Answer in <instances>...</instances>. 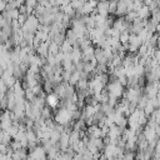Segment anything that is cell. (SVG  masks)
I'll list each match as a JSON object with an SVG mask.
<instances>
[{
  "mask_svg": "<svg viewBox=\"0 0 160 160\" xmlns=\"http://www.w3.org/2000/svg\"><path fill=\"white\" fill-rule=\"evenodd\" d=\"M39 25H40L39 19L34 14H30V15H28L25 23L20 26V29H22L23 33H33V34H35V31L38 30Z\"/></svg>",
  "mask_w": 160,
  "mask_h": 160,
  "instance_id": "obj_1",
  "label": "cell"
},
{
  "mask_svg": "<svg viewBox=\"0 0 160 160\" xmlns=\"http://www.w3.org/2000/svg\"><path fill=\"white\" fill-rule=\"evenodd\" d=\"M108 6H109V0H99L98 2V5L95 8V11L100 15H109V10H108Z\"/></svg>",
  "mask_w": 160,
  "mask_h": 160,
  "instance_id": "obj_2",
  "label": "cell"
},
{
  "mask_svg": "<svg viewBox=\"0 0 160 160\" xmlns=\"http://www.w3.org/2000/svg\"><path fill=\"white\" fill-rule=\"evenodd\" d=\"M128 13V4L124 0H118L116 2V11L115 15H118L119 18H124Z\"/></svg>",
  "mask_w": 160,
  "mask_h": 160,
  "instance_id": "obj_3",
  "label": "cell"
},
{
  "mask_svg": "<svg viewBox=\"0 0 160 160\" xmlns=\"http://www.w3.org/2000/svg\"><path fill=\"white\" fill-rule=\"evenodd\" d=\"M136 15H138V18H139L140 20H148V19L150 18V10H149L148 6L143 5L142 8H139V9L136 10Z\"/></svg>",
  "mask_w": 160,
  "mask_h": 160,
  "instance_id": "obj_4",
  "label": "cell"
},
{
  "mask_svg": "<svg viewBox=\"0 0 160 160\" xmlns=\"http://www.w3.org/2000/svg\"><path fill=\"white\" fill-rule=\"evenodd\" d=\"M108 10H109V15L115 14V11H116V2H115V0H109Z\"/></svg>",
  "mask_w": 160,
  "mask_h": 160,
  "instance_id": "obj_5",
  "label": "cell"
},
{
  "mask_svg": "<svg viewBox=\"0 0 160 160\" xmlns=\"http://www.w3.org/2000/svg\"><path fill=\"white\" fill-rule=\"evenodd\" d=\"M26 18H28V14H23V13H20V14H19V16L16 18V22H18V24H19L20 26H22V25L25 23Z\"/></svg>",
  "mask_w": 160,
  "mask_h": 160,
  "instance_id": "obj_6",
  "label": "cell"
},
{
  "mask_svg": "<svg viewBox=\"0 0 160 160\" xmlns=\"http://www.w3.org/2000/svg\"><path fill=\"white\" fill-rule=\"evenodd\" d=\"M6 5H8V2H5V0H0V14L6 10Z\"/></svg>",
  "mask_w": 160,
  "mask_h": 160,
  "instance_id": "obj_7",
  "label": "cell"
},
{
  "mask_svg": "<svg viewBox=\"0 0 160 160\" xmlns=\"http://www.w3.org/2000/svg\"><path fill=\"white\" fill-rule=\"evenodd\" d=\"M6 24V20H5V18H4V15L3 14H0V26H4Z\"/></svg>",
  "mask_w": 160,
  "mask_h": 160,
  "instance_id": "obj_8",
  "label": "cell"
},
{
  "mask_svg": "<svg viewBox=\"0 0 160 160\" xmlns=\"http://www.w3.org/2000/svg\"><path fill=\"white\" fill-rule=\"evenodd\" d=\"M0 31H2V26H0Z\"/></svg>",
  "mask_w": 160,
  "mask_h": 160,
  "instance_id": "obj_9",
  "label": "cell"
}]
</instances>
